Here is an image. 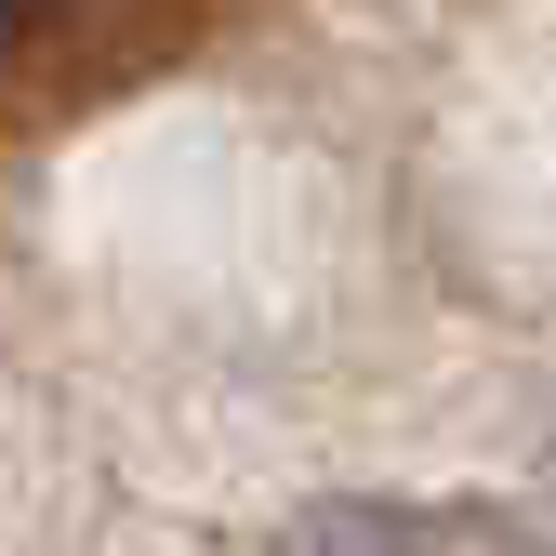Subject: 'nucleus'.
<instances>
[{"mask_svg": "<svg viewBox=\"0 0 556 556\" xmlns=\"http://www.w3.org/2000/svg\"><path fill=\"white\" fill-rule=\"evenodd\" d=\"M543 451H556V438H543Z\"/></svg>", "mask_w": 556, "mask_h": 556, "instance_id": "f257e3e1", "label": "nucleus"}]
</instances>
